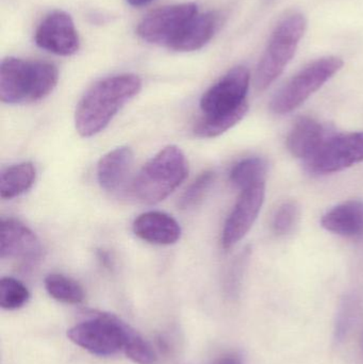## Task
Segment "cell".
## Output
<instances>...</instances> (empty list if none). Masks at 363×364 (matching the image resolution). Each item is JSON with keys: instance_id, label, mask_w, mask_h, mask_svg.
<instances>
[{"instance_id": "cell-20", "label": "cell", "mask_w": 363, "mask_h": 364, "mask_svg": "<svg viewBox=\"0 0 363 364\" xmlns=\"http://www.w3.org/2000/svg\"><path fill=\"white\" fill-rule=\"evenodd\" d=\"M45 288L53 299L61 303L76 305L82 303L85 299L82 287L72 278L61 274H50L47 276L45 278Z\"/></svg>"}, {"instance_id": "cell-13", "label": "cell", "mask_w": 363, "mask_h": 364, "mask_svg": "<svg viewBox=\"0 0 363 364\" xmlns=\"http://www.w3.org/2000/svg\"><path fill=\"white\" fill-rule=\"evenodd\" d=\"M334 132L335 129L313 117H300L288 134V151L294 157L304 160V162L308 161Z\"/></svg>"}, {"instance_id": "cell-3", "label": "cell", "mask_w": 363, "mask_h": 364, "mask_svg": "<svg viewBox=\"0 0 363 364\" xmlns=\"http://www.w3.org/2000/svg\"><path fill=\"white\" fill-rule=\"evenodd\" d=\"M189 173L187 158L179 147H164L151 158L131 183V193L147 205L160 203L170 196Z\"/></svg>"}, {"instance_id": "cell-12", "label": "cell", "mask_w": 363, "mask_h": 364, "mask_svg": "<svg viewBox=\"0 0 363 364\" xmlns=\"http://www.w3.org/2000/svg\"><path fill=\"white\" fill-rule=\"evenodd\" d=\"M43 248L36 233L15 218H2L0 227V258L18 260L23 267L42 257Z\"/></svg>"}, {"instance_id": "cell-19", "label": "cell", "mask_w": 363, "mask_h": 364, "mask_svg": "<svg viewBox=\"0 0 363 364\" xmlns=\"http://www.w3.org/2000/svg\"><path fill=\"white\" fill-rule=\"evenodd\" d=\"M269 164L264 158L249 157L239 161L230 172V181L241 191L266 181Z\"/></svg>"}, {"instance_id": "cell-9", "label": "cell", "mask_w": 363, "mask_h": 364, "mask_svg": "<svg viewBox=\"0 0 363 364\" xmlns=\"http://www.w3.org/2000/svg\"><path fill=\"white\" fill-rule=\"evenodd\" d=\"M197 13V6L191 2L163 6L145 16L136 32L145 42L168 47Z\"/></svg>"}, {"instance_id": "cell-25", "label": "cell", "mask_w": 363, "mask_h": 364, "mask_svg": "<svg viewBox=\"0 0 363 364\" xmlns=\"http://www.w3.org/2000/svg\"><path fill=\"white\" fill-rule=\"evenodd\" d=\"M215 178V173L211 171L202 173L181 195L178 201V207L183 210H187L198 205L204 198L206 193L208 192L210 186H212Z\"/></svg>"}, {"instance_id": "cell-24", "label": "cell", "mask_w": 363, "mask_h": 364, "mask_svg": "<svg viewBox=\"0 0 363 364\" xmlns=\"http://www.w3.org/2000/svg\"><path fill=\"white\" fill-rule=\"evenodd\" d=\"M126 356L138 364H156L157 355L151 344L131 329L124 348Z\"/></svg>"}, {"instance_id": "cell-16", "label": "cell", "mask_w": 363, "mask_h": 364, "mask_svg": "<svg viewBox=\"0 0 363 364\" xmlns=\"http://www.w3.org/2000/svg\"><path fill=\"white\" fill-rule=\"evenodd\" d=\"M221 26V16L217 12L196 14L180 33L170 43L168 48L176 51H194L210 42Z\"/></svg>"}, {"instance_id": "cell-7", "label": "cell", "mask_w": 363, "mask_h": 364, "mask_svg": "<svg viewBox=\"0 0 363 364\" xmlns=\"http://www.w3.org/2000/svg\"><path fill=\"white\" fill-rule=\"evenodd\" d=\"M249 82L251 75L245 66L230 70L202 95L200 104L202 117H223L249 109Z\"/></svg>"}, {"instance_id": "cell-8", "label": "cell", "mask_w": 363, "mask_h": 364, "mask_svg": "<svg viewBox=\"0 0 363 364\" xmlns=\"http://www.w3.org/2000/svg\"><path fill=\"white\" fill-rule=\"evenodd\" d=\"M363 161V132L337 134L332 132L321 149L308 161L306 170L313 175L341 172Z\"/></svg>"}, {"instance_id": "cell-1", "label": "cell", "mask_w": 363, "mask_h": 364, "mask_svg": "<svg viewBox=\"0 0 363 364\" xmlns=\"http://www.w3.org/2000/svg\"><path fill=\"white\" fill-rule=\"evenodd\" d=\"M142 81L136 75L109 77L90 87L77 106L75 126L83 138L99 134L117 113L138 95Z\"/></svg>"}, {"instance_id": "cell-11", "label": "cell", "mask_w": 363, "mask_h": 364, "mask_svg": "<svg viewBox=\"0 0 363 364\" xmlns=\"http://www.w3.org/2000/svg\"><path fill=\"white\" fill-rule=\"evenodd\" d=\"M36 43L40 48L58 55H74L80 46L74 21L63 11H55L40 21Z\"/></svg>"}, {"instance_id": "cell-23", "label": "cell", "mask_w": 363, "mask_h": 364, "mask_svg": "<svg viewBox=\"0 0 363 364\" xmlns=\"http://www.w3.org/2000/svg\"><path fill=\"white\" fill-rule=\"evenodd\" d=\"M29 299V291L23 282L12 277H4L0 280V306L2 309H19L28 303Z\"/></svg>"}, {"instance_id": "cell-15", "label": "cell", "mask_w": 363, "mask_h": 364, "mask_svg": "<svg viewBox=\"0 0 363 364\" xmlns=\"http://www.w3.org/2000/svg\"><path fill=\"white\" fill-rule=\"evenodd\" d=\"M134 164V151L127 146L109 151L98 162L97 181L107 192H117L127 183Z\"/></svg>"}, {"instance_id": "cell-21", "label": "cell", "mask_w": 363, "mask_h": 364, "mask_svg": "<svg viewBox=\"0 0 363 364\" xmlns=\"http://www.w3.org/2000/svg\"><path fill=\"white\" fill-rule=\"evenodd\" d=\"M247 111L249 109H245V110L238 111L232 114L223 115V117H202V119L194 126V134L200 138H217L227 130L232 129L239 122L242 121Z\"/></svg>"}, {"instance_id": "cell-2", "label": "cell", "mask_w": 363, "mask_h": 364, "mask_svg": "<svg viewBox=\"0 0 363 364\" xmlns=\"http://www.w3.org/2000/svg\"><path fill=\"white\" fill-rule=\"evenodd\" d=\"M59 73L53 64L6 58L0 65V100L8 105L42 100L55 89Z\"/></svg>"}, {"instance_id": "cell-5", "label": "cell", "mask_w": 363, "mask_h": 364, "mask_svg": "<svg viewBox=\"0 0 363 364\" xmlns=\"http://www.w3.org/2000/svg\"><path fill=\"white\" fill-rule=\"evenodd\" d=\"M338 57H325L308 64L292 77L273 97L270 108L275 114H287L302 106L342 68Z\"/></svg>"}, {"instance_id": "cell-26", "label": "cell", "mask_w": 363, "mask_h": 364, "mask_svg": "<svg viewBox=\"0 0 363 364\" xmlns=\"http://www.w3.org/2000/svg\"><path fill=\"white\" fill-rule=\"evenodd\" d=\"M215 364H242V361L236 355H227V356L222 357Z\"/></svg>"}, {"instance_id": "cell-4", "label": "cell", "mask_w": 363, "mask_h": 364, "mask_svg": "<svg viewBox=\"0 0 363 364\" xmlns=\"http://www.w3.org/2000/svg\"><path fill=\"white\" fill-rule=\"evenodd\" d=\"M307 21L300 13L288 15L279 21L271 34L256 70V87L268 89L293 59L306 31Z\"/></svg>"}, {"instance_id": "cell-22", "label": "cell", "mask_w": 363, "mask_h": 364, "mask_svg": "<svg viewBox=\"0 0 363 364\" xmlns=\"http://www.w3.org/2000/svg\"><path fill=\"white\" fill-rule=\"evenodd\" d=\"M300 209L296 200H287L275 210L271 220V229L277 237L290 235L298 226Z\"/></svg>"}, {"instance_id": "cell-18", "label": "cell", "mask_w": 363, "mask_h": 364, "mask_svg": "<svg viewBox=\"0 0 363 364\" xmlns=\"http://www.w3.org/2000/svg\"><path fill=\"white\" fill-rule=\"evenodd\" d=\"M36 171L31 162H23L6 168L0 175V196L12 199L27 192L36 181Z\"/></svg>"}, {"instance_id": "cell-14", "label": "cell", "mask_w": 363, "mask_h": 364, "mask_svg": "<svg viewBox=\"0 0 363 364\" xmlns=\"http://www.w3.org/2000/svg\"><path fill=\"white\" fill-rule=\"evenodd\" d=\"M132 228L140 239L156 245H172L181 237L178 222L164 212L149 211L141 214L134 220Z\"/></svg>"}, {"instance_id": "cell-17", "label": "cell", "mask_w": 363, "mask_h": 364, "mask_svg": "<svg viewBox=\"0 0 363 364\" xmlns=\"http://www.w3.org/2000/svg\"><path fill=\"white\" fill-rule=\"evenodd\" d=\"M322 227L341 237L363 235V200L350 199L328 210L321 220Z\"/></svg>"}, {"instance_id": "cell-27", "label": "cell", "mask_w": 363, "mask_h": 364, "mask_svg": "<svg viewBox=\"0 0 363 364\" xmlns=\"http://www.w3.org/2000/svg\"><path fill=\"white\" fill-rule=\"evenodd\" d=\"M127 1L132 6H143L151 4L153 0H127Z\"/></svg>"}, {"instance_id": "cell-6", "label": "cell", "mask_w": 363, "mask_h": 364, "mask_svg": "<svg viewBox=\"0 0 363 364\" xmlns=\"http://www.w3.org/2000/svg\"><path fill=\"white\" fill-rule=\"evenodd\" d=\"M90 320L70 328L67 337L96 356H112L124 350L131 327L113 314L92 312Z\"/></svg>"}, {"instance_id": "cell-10", "label": "cell", "mask_w": 363, "mask_h": 364, "mask_svg": "<svg viewBox=\"0 0 363 364\" xmlns=\"http://www.w3.org/2000/svg\"><path fill=\"white\" fill-rule=\"evenodd\" d=\"M266 197V181L241 191L234 209L224 225L222 245L225 250L234 247L249 233L257 220Z\"/></svg>"}]
</instances>
